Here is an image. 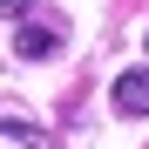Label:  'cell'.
Wrapping results in <instances>:
<instances>
[{"label": "cell", "instance_id": "cell-1", "mask_svg": "<svg viewBox=\"0 0 149 149\" xmlns=\"http://www.w3.org/2000/svg\"><path fill=\"white\" fill-rule=\"evenodd\" d=\"M7 27H14V54H20V61H47V54L61 47V27H41V20H27V14L7 20Z\"/></svg>", "mask_w": 149, "mask_h": 149}, {"label": "cell", "instance_id": "cell-3", "mask_svg": "<svg viewBox=\"0 0 149 149\" xmlns=\"http://www.w3.org/2000/svg\"><path fill=\"white\" fill-rule=\"evenodd\" d=\"M7 142H20V149H41V129H27V122H20V109H7Z\"/></svg>", "mask_w": 149, "mask_h": 149}, {"label": "cell", "instance_id": "cell-4", "mask_svg": "<svg viewBox=\"0 0 149 149\" xmlns=\"http://www.w3.org/2000/svg\"><path fill=\"white\" fill-rule=\"evenodd\" d=\"M27 7H34V0H0V14H7V20H20Z\"/></svg>", "mask_w": 149, "mask_h": 149}, {"label": "cell", "instance_id": "cell-2", "mask_svg": "<svg viewBox=\"0 0 149 149\" xmlns=\"http://www.w3.org/2000/svg\"><path fill=\"white\" fill-rule=\"evenodd\" d=\"M109 102H115V115H149V74H142V68H129V74H115Z\"/></svg>", "mask_w": 149, "mask_h": 149}]
</instances>
